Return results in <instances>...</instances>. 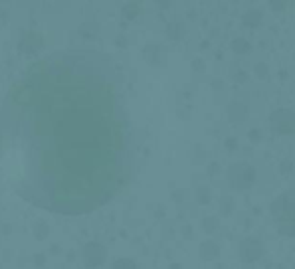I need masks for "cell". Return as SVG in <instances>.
Wrapping results in <instances>:
<instances>
[{
	"instance_id": "cell-1",
	"label": "cell",
	"mask_w": 295,
	"mask_h": 269,
	"mask_svg": "<svg viewBox=\"0 0 295 269\" xmlns=\"http://www.w3.org/2000/svg\"><path fill=\"white\" fill-rule=\"evenodd\" d=\"M0 160L23 201L55 215H89L120 195L135 134L113 61L71 47L29 65L0 105Z\"/></svg>"
},
{
	"instance_id": "cell-2",
	"label": "cell",
	"mask_w": 295,
	"mask_h": 269,
	"mask_svg": "<svg viewBox=\"0 0 295 269\" xmlns=\"http://www.w3.org/2000/svg\"><path fill=\"white\" fill-rule=\"evenodd\" d=\"M273 215H275L281 231L295 235V193H287L283 199L275 202Z\"/></svg>"
}]
</instances>
